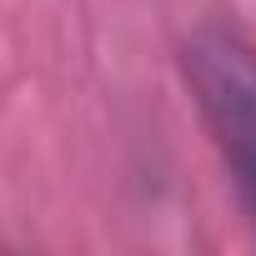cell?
Masks as SVG:
<instances>
[{"label": "cell", "mask_w": 256, "mask_h": 256, "mask_svg": "<svg viewBox=\"0 0 256 256\" xmlns=\"http://www.w3.org/2000/svg\"><path fill=\"white\" fill-rule=\"evenodd\" d=\"M181 80L206 136L236 186V201L256 231V46L231 26H196L181 40Z\"/></svg>", "instance_id": "obj_1"}]
</instances>
